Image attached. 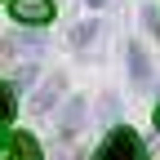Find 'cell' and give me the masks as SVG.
<instances>
[{"label": "cell", "instance_id": "obj_1", "mask_svg": "<svg viewBox=\"0 0 160 160\" xmlns=\"http://www.w3.org/2000/svg\"><path fill=\"white\" fill-rule=\"evenodd\" d=\"M93 160H147V147H142V138L133 129H111Z\"/></svg>", "mask_w": 160, "mask_h": 160}, {"label": "cell", "instance_id": "obj_7", "mask_svg": "<svg viewBox=\"0 0 160 160\" xmlns=\"http://www.w3.org/2000/svg\"><path fill=\"white\" fill-rule=\"evenodd\" d=\"M89 5H107V0H89Z\"/></svg>", "mask_w": 160, "mask_h": 160}, {"label": "cell", "instance_id": "obj_5", "mask_svg": "<svg viewBox=\"0 0 160 160\" xmlns=\"http://www.w3.org/2000/svg\"><path fill=\"white\" fill-rule=\"evenodd\" d=\"M129 67H133V80H138V85H142V80H147V53L138 49V45L129 49Z\"/></svg>", "mask_w": 160, "mask_h": 160}, {"label": "cell", "instance_id": "obj_4", "mask_svg": "<svg viewBox=\"0 0 160 160\" xmlns=\"http://www.w3.org/2000/svg\"><path fill=\"white\" fill-rule=\"evenodd\" d=\"M13 111H18V102H13V85H5V80H0V125H5V120H13Z\"/></svg>", "mask_w": 160, "mask_h": 160}, {"label": "cell", "instance_id": "obj_6", "mask_svg": "<svg viewBox=\"0 0 160 160\" xmlns=\"http://www.w3.org/2000/svg\"><path fill=\"white\" fill-rule=\"evenodd\" d=\"M156 129H160V107H156Z\"/></svg>", "mask_w": 160, "mask_h": 160}, {"label": "cell", "instance_id": "obj_8", "mask_svg": "<svg viewBox=\"0 0 160 160\" xmlns=\"http://www.w3.org/2000/svg\"><path fill=\"white\" fill-rule=\"evenodd\" d=\"M13 160H18V156H13Z\"/></svg>", "mask_w": 160, "mask_h": 160}, {"label": "cell", "instance_id": "obj_3", "mask_svg": "<svg viewBox=\"0 0 160 160\" xmlns=\"http://www.w3.org/2000/svg\"><path fill=\"white\" fill-rule=\"evenodd\" d=\"M13 156L18 160H45V151H40V142L31 133H13Z\"/></svg>", "mask_w": 160, "mask_h": 160}, {"label": "cell", "instance_id": "obj_2", "mask_svg": "<svg viewBox=\"0 0 160 160\" xmlns=\"http://www.w3.org/2000/svg\"><path fill=\"white\" fill-rule=\"evenodd\" d=\"M13 18L18 22H49L53 0H13Z\"/></svg>", "mask_w": 160, "mask_h": 160}]
</instances>
